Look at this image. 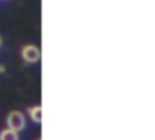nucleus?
I'll return each mask as SVG.
<instances>
[{
    "instance_id": "obj_1",
    "label": "nucleus",
    "mask_w": 155,
    "mask_h": 140,
    "mask_svg": "<svg viewBox=\"0 0 155 140\" xmlns=\"http://www.w3.org/2000/svg\"><path fill=\"white\" fill-rule=\"evenodd\" d=\"M7 128H11V129H15V131L20 133L25 128V117L20 111H11L7 115Z\"/></svg>"
},
{
    "instance_id": "obj_2",
    "label": "nucleus",
    "mask_w": 155,
    "mask_h": 140,
    "mask_svg": "<svg viewBox=\"0 0 155 140\" xmlns=\"http://www.w3.org/2000/svg\"><path fill=\"white\" fill-rule=\"evenodd\" d=\"M22 58L25 63H36L40 61V49L36 45H25L22 49Z\"/></svg>"
},
{
    "instance_id": "obj_3",
    "label": "nucleus",
    "mask_w": 155,
    "mask_h": 140,
    "mask_svg": "<svg viewBox=\"0 0 155 140\" xmlns=\"http://www.w3.org/2000/svg\"><path fill=\"white\" fill-rule=\"evenodd\" d=\"M0 140H18V131L7 128V129L0 131Z\"/></svg>"
},
{
    "instance_id": "obj_4",
    "label": "nucleus",
    "mask_w": 155,
    "mask_h": 140,
    "mask_svg": "<svg viewBox=\"0 0 155 140\" xmlns=\"http://www.w3.org/2000/svg\"><path fill=\"white\" fill-rule=\"evenodd\" d=\"M29 115L35 122H41V106H31L29 108Z\"/></svg>"
},
{
    "instance_id": "obj_5",
    "label": "nucleus",
    "mask_w": 155,
    "mask_h": 140,
    "mask_svg": "<svg viewBox=\"0 0 155 140\" xmlns=\"http://www.w3.org/2000/svg\"><path fill=\"white\" fill-rule=\"evenodd\" d=\"M0 47H2V36H0Z\"/></svg>"
}]
</instances>
